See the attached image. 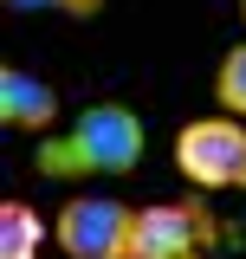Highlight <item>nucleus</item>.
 <instances>
[{"instance_id": "obj_7", "label": "nucleus", "mask_w": 246, "mask_h": 259, "mask_svg": "<svg viewBox=\"0 0 246 259\" xmlns=\"http://www.w3.org/2000/svg\"><path fill=\"white\" fill-rule=\"evenodd\" d=\"M214 104L227 110V117H246V39L220 59V71H214Z\"/></svg>"}, {"instance_id": "obj_8", "label": "nucleus", "mask_w": 246, "mask_h": 259, "mask_svg": "<svg viewBox=\"0 0 246 259\" xmlns=\"http://www.w3.org/2000/svg\"><path fill=\"white\" fill-rule=\"evenodd\" d=\"M7 13H71V20H97L104 0H7Z\"/></svg>"}, {"instance_id": "obj_4", "label": "nucleus", "mask_w": 246, "mask_h": 259, "mask_svg": "<svg viewBox=\"0 0 246 259\" xmlns=\"http://www.w3.org/2000/svg\"><path fill=\"white\" fill-rule=\"evenodd\" d=\"M130 221L136 207H123L110 194H78L59 207L52 240L65 246V259H130Z\"/></svg>"}, {"instance_id": "obj_5", "label": "nucleus", "mask_w": 246, "mask_h": 259, "mask_svg": "<svg viewBox=\"0 0 246 259\" xmlns=\"http://www.w3.org/2000/svg\"><path fill=\"white\" fill-rule=\"evenodd\" d=\"M65 97L39 78V71H20V65H7L0 71V123L7 130H32V136H46V130L59 123Z\"/></svg>"}, {"instance_id": "obj_3", "label": "nucleus", "mask_w": 246, "mask_h": 259, "mask_svg": "<svg viewBox=\"0 0 246 259\" xmlns=\"http://www.w3.org/2000/svg\"><path fill=\"white\" fill-rule=\"evenodd\" d=\"M214 240H220V221H214V207H201L194 194L149 201L130 221V259H201Z\"/></svg>"}, {"instance_id": "obj_9", "label": "nucleus", "mask_w": 246, "mask_h": 259, "mask_svg": "<svg viewBox=\"0 0 246 259\" xmlns=\"http://www.w3.org/2000/svg\"><path fill=\"white\" fill-rule=\"evenodd\" d=\"M240 26H246V0H240Z\"/></svg>"}, {"instance_id": "obj_6", "label": "nucleus", "mask_w": 246, "mask_h": 259, "mask_svg": "<svg viewBox=\"0 0 246 259\" xmlns=\"http://www.w3.org/2000/svg\"><path fill=\"white\" fill-rule=\"evenodd\" d=\"M46 246V221L26 201H0V259H39Z\"/></svg>"}, {"instance_id": "obj_2", "label": "nucleus", "mask_w": 246, "mask_h": 259, "mask_svg": "<svg viewBox=\"0 0 246 259\" xmlns=\"http://www.w3.org/2000/svg\"><path fill=\"white\" fill-rule=\"evenodd\" d=\"M175 168H182L194 188L233 194L246 188V123L240 117H194L175 130Z\"/></svg>"}, {"instance_id": "obj_1", "label": "nucleus", "mask_w": 246, "mask_h": 259, "mask_svg": "<svg viewBox=\"0 0 246 259\" xmlns=\"http://www.w3.org/2000/svg\"><path fill=\"white\" fill-rule=\"evenodd\" d=\"M149 149V130L130 104H85L65 136H39L32 168L46 182H85V175H136Z\"/></svg>"}]
</instances>
